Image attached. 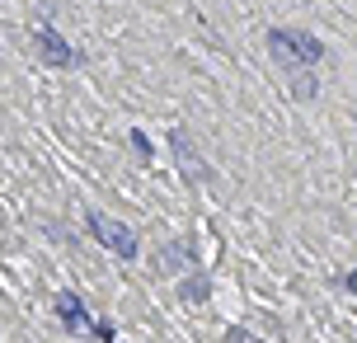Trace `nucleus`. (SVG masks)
Masks as SVG:
<instances>
[{
  "label": "nucleus",
  "instance_id": "obj_2",
  "mask_svg": "<svg viewBox=\"0 0 357 343\" xmlns=\"http://www.w3.org/2000/svg\"><path fill=\"white\" fill-rule=\"evenodd\" d=\"M90 236L99 240L108 254L136 259V231H127L123 221H113V216H103V211H90Z\"/></svg>",
  "mask_w": 357,
  "mask_h": 343
},
{
  "label": "nucleus",
  "instance_id": "obj_5",
  "mask_svg": "<svg viewBox=\"0 0 357 343\" xmlns=\"http://www.w3.org/2000/svg\"><path fill=\"white\" fill-rule=\"evenodd\" d=\"M170 141H174V156H178V165H183V174H188L193 184H203V179H212V169L203 165V156H198V146L188 141V132H174Z\"/></svg>",
  "mask_w": 357,
  "mask_h": 343
},
{
  "label": "nucleus",
  "instance_id": "obj_1",
  "mask_svg": "<svg viewBox=\"0 0 357 343\" xmlns=\"http://www.w3.org/2000/svg\"><path fill=\"white\" fill-rule=\"evenodd\" d=\"M268 52L287 76H310L320 61H325V43L306 33V28H273L268 33Z\"/></svg>",
  "mask_w": 357,
  "mask_h": 343
},
{
  "label": "nucleus",
  "instance_id": "obj_3",
  "mask_svg": "<svg viewBox=\"0 0 357 343\" xmlns=\"http://www.w3.org/2000/svg\"><path fill=\"white\" fill-rule=\"evenodd\" d=\"M33 43H38V56L48 61V66H71L76 61V52H71V43L57 33V28H48V24H38L33 28Z\"/></svg>",
  "mask_w": 357,
  "mask_h": 343
},
{
  "label": "nucleus",
  "instance_id": "obj_4",
  "mask_svg": "<svg viewBox=\"0 0 357 343\" xmlns=\"http://www.w3.org/2000/svg\"><path fill=\"white\" fill-rule=\"evenodd\" d=\"M57 315H61V324L71 329V334H94L99 324L90 320V311H85V301H80L76 291H61V301H57Z\"/></svg>",
  "mask_w": 357,
  "mask_h": 343
},
{
  "label": "nucleus",
  "instance_id": "obj_6",
  "mask_svg": "<svg viewBox=\"0 0 357 343\" xmlns=\"http://www.w3.org/2000/svg\"><path fill=\"white\" fill-rule=\"evenodd\" d=\"M343 287H348V291H357V268L348 273V278H343Z\"/></svg>",
  "mask_w": 357,
  "mask_h": 343
}]
</instances>
